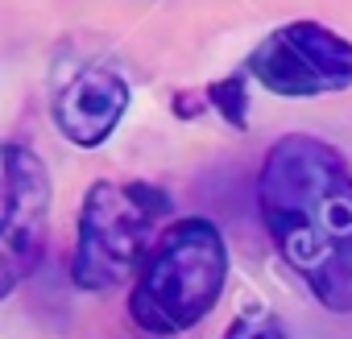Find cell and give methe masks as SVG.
I'll return each instance as SVG.
<instances>
[{
	"label": "cell",
	"instance_id": "6da1fadb",
	"mask_svg": "<svg viewBox=\"0 0 352 339\" xmlns=\"http://www.w3.org/2000/svg\"><path fill=\"white\" fill-rule=\"evenodd\" d=\"M257 207L282 261L331 314H352V170L319 137L274 141L257 174Z\"/></svg>",
	"mask_w": 352,
	"mask_h": 339
},
{
	"label": "cell",
	"instance_id": "3957f363",
	"mask_svg": "<svg viewBox=\"0 0 352 339\" xmlns=\"http://www.w3.org/2000/svg\"><path fill=\"white\" fill-rule=\"evenodd\" d=\"M170 195L145 178H100L79 207L71 281L87 294L116 290L145 257L153 232L170 215Z\"/></svg>",
	"mask_w": 352,
	"mask_h": 339
},
{
	"label": "cell",
	"instance_id": "7a4b0ae2",
	"mask_svg": "<svg viewBox=\"0 0 352 339\" xmlns=\"http://www.w3.org/2000/svg\"><path fill=\"white\" fill-rule=\"evenodd\" d=\"M228 281V244L212 220L170 224L129 294V314L149 335H183L204 323Z\"/></svg>",
	"mask_w": 352,
	"mask_h": 339
},
{
	"label": "cell",
	"instance_id": "ba28073f",
	"mask_svg": "<svg viewBox=\"0 0 352 339\" xmlns=\"http://www.w3.org/2000/svg\"><path fill=\"white\" fill-rule=\"evenodd\" d=\"M224 339H286V327H282V318L270 306H245L228 323Z\"/></svg>",
	"mask_w": 352,
	"mask_h": 339
},
{
	"label": "cell",
	"instance_id": "5b68a950",
	"mask_svg": "<svg viewBox=\"0 0 352 339\" xmlns=\"http://www.w3.org/2000/svg\"><path fill=\"white\" fill-rule=\"evenodd\" d=\"M245 71L274 95L311 100L352 87V42L319 21H290L265 34Z\"/></svg>",
	"mask_w": 352,
	"mask_h": 339
},
{
	"label": "cell",
	"instance_id": "52a82bcc",
	"mask_svg": "<svg viewBox=\"0 0 352 339\" xmlns=\"http://www.w3.org/2000/svg\"><path fill=\"white\" fill-rule=\"evenodd\" d=\"M204 104L216 108V116L232 128H249V87L241 75H228V79H216L204 87Z\"/></svg>",
	"mask_w": 352,
	"mask_h": 339
},
{
	"label": "cell",
	"instance_id": "277c9868",
	"mask_svg": "<svg viewBox=\"0 0 352 339\" xmlns=\"http://www.w3.org/2000/svg\"><path fill=\"white\" fill-rule=\"evenodd\" d=\"M50 170L25 145H0V302L38 273L50 240Z\"/></svg>",
	"mask_w": 352,
	"mask_h": 339
},
{
	"label": "cell",
	"instance_id": "8992f818",
	"mask_svg": "<svg viewBox=\"0 0 352 339\" xmlns=\"http://www.w3.org/2000/svg\"><path fill=\"white\" fill-rule=\"evenodd\" d=\"M129 83L112 67H83L54 91V128L75 149H100L129 112Z\"/></svg>",
	"mask_w": 352,
	"mask_h": 339
}]
</instances>
